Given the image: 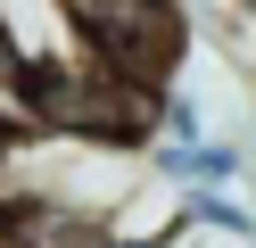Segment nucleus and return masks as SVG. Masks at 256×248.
I'll use <instances>...</instances> for the list:
<instances>
[{
	"label": "nucleus",
	"mask_w": 256,
	"mask_h": 248,
	"mask_svg": "<svg viewBox=\"0 0 256 248\" xmlns=\"http://www.w3.org/2000/svg\"><path fill=\"white\" fill-rule=\"evenodd\" d=\"M140 165H149V182H166V190H232V182L248 174V149L223 141V132H198V141H149Z\"/></svg>",
	"instance_id": "f257e3e1"
},
{
	"label": "nucleus",
	"mask_w": 256,
	"mask_h": 248,
	"mask_svg": "<svg viewBox=\"0 0 256 248\" xmlns=\"http://www.w3.org/2000/svg\"><path fill=\"white\" fill-rule=\"evenodd\" d=\"M174 223L206 231V240H248L256 248V207H240L232 190H174Z\"/></svg>",
	"instance_id": "f03ea898"
},
{
	"label": "nucleus",
	"mask_w": 256,
	"mask_h": 248,
	"mask_svg": "<svg viewBox=\"0 0 256 248\" xmlns=\"http://www.w3.org/2000/svg\"><path fill=\"white\" fill-rule=\"evenodd\" d=\"M25 66H34V50L17 42V25H8V9H0V124L8 132H34L25 124Z\"/></svg>",
	"instance_id": "7ed1b4c3"
},
{
	"label": "nucleus",
	"mask_w": 256,
	"mask_h": 248,
	"mask_svg": "<svg viewBox=\"0 0 256 248\" xmlns=\"http://www.w3.org/2000/svg\"><path fill=\"white\" fill-rule=\"evenodd\" d=\"M100 248H166V240H116V231H108V240Z\"/></svg>",
	"instance_id": "20e7f679"
},
{
	"label": "nucleus",
	"mask_w": 256,
	"mask_h": 248,
	"mask_svg": "<svg viewBox=\"0 0 256 248\" xmlns=\"http://www.w3.org/2000/svg\"><path fill=\"white\" fill-rule=\"evenodd\" d=\"M232 9H256V0H232Z\"/></svg>",
	"instance_id": "39448f33"
}]
</instances>
